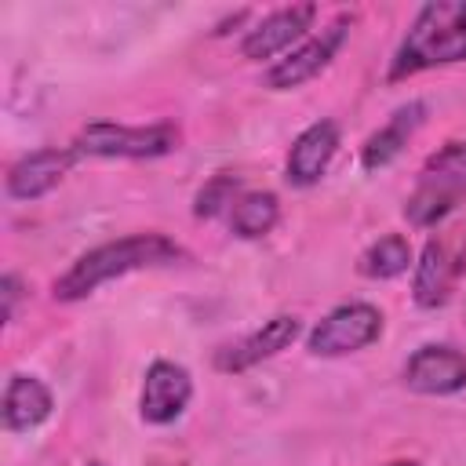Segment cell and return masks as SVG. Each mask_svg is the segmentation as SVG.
I'll list each match as a JSON object with an SVG mask.
<instances>
[{"instance_id": "4fadbf2b", "label": "cell", "mask_w": 466, "mask_h": 466, "mask_svg": "<svg viewBox=\"0 0 466 466\" xmlns=\"http://www.w3.org/2000/svg\"><path fill=\"white\" fill-rule=\"evenodd\" d=\"M55 408V397L51 390L33 379V375H11L7 386H4V426L11 433H22V430H33L40 426Z\"/></svg>"}, {"instance_id": "d6986e66", "label": "cell", "mask_w": 466, "mask_h": 466, "mask_svg": "<svg viewBox=\"0 0 466 466\" xmlns=\"http://www.w3.org/2000/svg\"><path fill=\"white\" fill-rule=\"evenodd\" d=\"M18 291H22L18 277H15V273H4V280H0V299H4V320H7V324L15 320V302H18Z\"/></svg>"}, {"instance_id": "3957f363", "label": "cell", "mask_w": 466, "mask_h": 466, "mask_svg": "<svg viewBox=\"0 0 466 466\" xmlns=\"http://www.w3.org/2000/svg\"><path fill=\"white\" fill-rule=\"evenodd\" d=\"M178 142H182V135H178L175 124H142V127H127V124L95 120V124H87V127L73 138V149H76V157L153 160V157L175 153Z\"/></svg>"}, {"instance_id": "7402d4cb", "label": "cell", "mask_w": 466, "mask_h": 466, "mask_svg": "<svg viewBox=\"0 0 466 466\" xmlns=\"http://www.w3.org/2000/svg\"><path fill=\"white\" fill-rule=\"evenodd\" d=\"M87 466H98V462H87Z\"/></svg>"}, {"instance_id": "44dd1931", "label": "cell", "mask_w": 466, "mask_h": 466, "mask_svg": "<svg viewBox=\"0 0 466 466\" xmlns=\"http://www.w3.org/2000/svg\"><path fill=\"white\" fill-rule=\"evenodd\" d=\"M160 466H178V462H160Z\"/></svg>"}, {"instance_id": "9a60e30c", "label": "cell", "mask_w": 466, "mask_h": 466, "mask_svg": "<svg viewBox=\"0 0 466 466\" xmlns=\"http://www.w3.org/2000/svg\"><path fill=\"white\" fill-rule=\"evenodd\" d=\"M277 218H280V200H277V193H269V189H248V193H240V197L233 200V208H229V229H233V237H240V240H258V237H266V233L277 226Z\"/></svg>"}, {"instance_id": "ba28073f", "label": "cell", "mask_w": 466, "mask_h": 466, "mask_svg": "<svg viewBox=\"0 0 466 466\" xmlns=\"http://www.w3.org/2000/svg\"><path fill=\"white\" fill-rule=\"evenodd\" d=\"M299 331H302V324H299L295 313H277V317L262 320V328H255L251 335H244L240 342L222 346L215 353V368L218 371H233V375L237 371H248V368L277 357L280 350H288L299 339Z\"/></svg>"}, {"instance_id": "e0dca14e", "label": "cell", "mask_w": 466, "mask_h": 466, "mask_svg": "<svg viewBox=\"0 0 466 466\" xmlns=\"http://www.w3.org/2000/svg\"><path fill=\"white\" fill-rule=\"evenodd\" d=\"M422 178L448 189L455 200L466 193V142H448L422 164Z\"/></svg>"}, {"instance_id": "52a82bcc", "label": "cell", "mask_w": 466, "mask_h": 466, "mask_svg": "<svg viewBox=\"0 0 466 466\" xmlns=\"http://www.w3.org/2000/svg\"><path fill=\"white\" fill-rule=\"evenodd\" d=\"M193 397V379L182 364L175 360H153L146 368V382H142V397H138V411L149 426H167L175 422L186 404Z\"/></svg>"}, {"instance_id": "ffe728a7", "label": "cell", "mask_w": 466, "mask_h": 466, "mask_svg": "<svg viewBox=\"0 0 466 466\" xmlns=\"http://www.w3.org/2000/svg\"><path fill=\"white\" fill-rule=\"evenodd\" d=\"M386 466H419V462H404V459H400V462H386Z\"/></svg>"}, {"instance_id": "5bb4252c", "label": "cell", "mask_w": 466, "mask_h": 466, "mask_svg": "<svg viewBox=\"0 0 466 466\" xmlns=\"http://www.w3.org/2000/svg\"><path fill=\"white\" fill-rule=\"evenodd\" d=\"M422 116H426V106H422V102L400 106V109L364 142V149H360V167H364V171H379V167H386L393 157H400V149L408 146V138L415 135V127L422 124Z\"/></svg>"}, {"instance_id": "5b68a950", "label": "cell", "mask_w": 466, "mask_h": 466, "mask_svg": "<svg viewBox=\"0 0 466 466\" xmlns=\"http://www.w3.org/2000/svg\"><path fill=\"white\" fill-rule=\"evenodd\" d=\"M350 22H353L350 15H339V18H335L331 25H324L317 36L302 40L295 51H288L280 62H273L269 73H266V87H273V91H291V87L313 80V76L335 58V51L342 47V40H346V33H350Z\"/></svg>"}, {"instance_id": "7c38bea8", "label": "cell", "mask_w": 466, "mask_h": 466, "mask_svg": "<svg viewBox=\"0 0 466 466\" xmlns=\"http://www.w3.org/2000/svg\"><path fill=\"white\" fill-rule=\"evenodd\" d=\"M335 149H339V124L335 120H313L291 142L288 164H284V178L291 186H313V182H320V175L328 171Z\"/></svg>"}, {"instance_id": "8992f818", "label": "cell", "mask_w": 466, "mask_h": 466, "mask_svg": "<svg viewBox=\"0 0 466 466\" xmlns=\"http://www.w3.org/2000/svg\"><path fill=\"white\" fill-rule=\"evenodd\" d=\"M466 262L459 255V248L444 237H430L419 262H415V280H411V299L422 309H437L451 299L459 277H462Z\"/></svg>"}, {"instance_id": "277c9868", "label": "cell", "mask_w": 466, "mask_h": 466, "mask_svg": "<svg viewBox=\"0 0 466 466\" xmlns=\"http://www.w3.org/2000/svg\"><path fill=\"white\" fill-rule=\"evenodd\" d=\"M382 335V313L371 302H346L335 306L306 339L313 357H342L371 346Z\"/></svg>"}, {"instance_id": "ac0fdd59", "label": "cell", "mask_w": 466, "mask_h": 466, "mask_svg": "<svg viewBox=\"0 0 466 466\" xmlns=\"http://www.w3.org/2000/svg\"><path fill=\"white\" fill-rule=\"evenodd\" d=\"M237 197H240V178L237 175H215L211 182L200 186V193L193 200V215L197 218H215V215L229 211Z\"/></svg>"}, {"instance_id": "9c48e42d", "label": "cell", "mask_w": 466, "mask_h": 466, "mask_svg": "<svg viewBox=\"0 0 466 466\" xmlns=\"http://www.w3.org/2000/svg\"><path fill=\"white\" fill-rule=\"evenodd\" d=\"M404 382L415 393L426 397H444V393H459L466 386V353H459L455 346H419L408 364H404Z\"/></svg>"}, {"instance_id": "2e32d148", "label": "cell", "mask_w": 466, "mask_h": 466, "mask_svg": "<svg viewBox=\"0 0 466 466\" xmlns=\"http://www.w3.org/2000/svg\"><path fill=\"white\" fill-rule=\"evenodd\" d=\"M408 266H411V244H408V237L386 233V237H379V240L360 255L357 273L368 277V280H393V277H400Z\"/></svg>"}, {"instance_id": "6da1fadb", "label": "cell", "mask_w": 466, "mask_h": 466, "mask_svg": "<svg viewBox=\"0 0 466 466\" xmlns=\"http://www.w3.org/2000/svg\"><path fill=\"white\" fill-rule=\"evenodd\" d=\"M182 258V248L164 237V233H131L120 240H106L91 251H84L58 280H55V299L58 302H76L87 299L98 284L135 273V269H149V266H167Z\"/></svg>"}, {"instance_id": "8fae6325", "label": "cell", "mask_w": 466, "mask_h": 466, "mask_svg": "<svg viewBox=\"0 0 466 466\" xmlns=\"http://www.w3.org/2000/svg\"><path fill=\"white\" fill-rule=\"evenodd\" d=\"M317 18V7L313 4H295V7H280L273 15H266L255 29H248V36L240 40V55L248 62H262V58H273L280 55L284 47H291Z\"/></svg>"}, {"instance_id": "30bf717a", "label": "cell", "mask_w": 466, "mask_h": 466, "mask_svg": "<svg viewBox=\"0 0 466 466\" xmlns=\"http://www.w3.org/2000/svg\"><path fill=\"white\" fill-rule=\"evenodd\" d=\"M76 164V149L69 146V149H58V146H47V149H36V153H29V157H22V160H15L11 167H7V197H15V200H36V197H44V193H51L62 178H66V171Z\"/></svg>"}, {"instance_id": "7a4b0ae2", "label": "cell", "mask_w": 466, "mask_h": 466, "mask_svg": "<svg viewBox=\"0 0 466 466\" xmlns=\"http://www.w3.org/2000/svg\"><path fill=\"white\" fill-rule=\"evenodd\" d=\"M451 62H466V0L422 4L390 62V80H408Z\"/></svg>"}]
</instances>
